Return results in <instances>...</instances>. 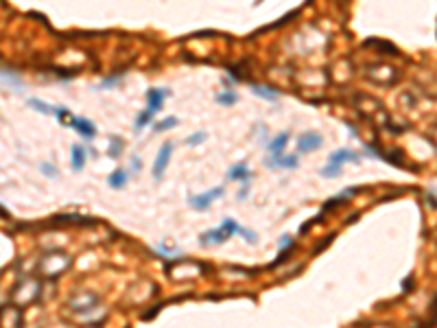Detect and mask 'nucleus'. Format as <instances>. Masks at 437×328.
Instances as JSON below:
<instances>
[{"label":"nucleus","mask_w":437,"mask_h":328,"mask_svg":"<svg viewBox=\"0 0 437 328\" xmlns=\"http://www.w3.org/2000/svg\"><path fill=\"white\" fill-rule=\"evenodd\" d=\"M223 190H225L223 186H214L212 190H208V192H201V195H190V197H188V204H190L195 210H208L210 204L223 195Z\"/></svg>","instance_id":"obj_1"},{"label":"nucleus","mask_w":437,"mask_h":328,"mask_svg":"<svg viewBox=\"0 0 437 328\" xmlns=\"http://www.w3.org/2000/svg\"><path fill=\"white\" fill-rule=\"evenodd\" d=\"M321 144H323V138L317 134V131H306V134H302L300 140H297V149H300L302 153L317 151Z\"/></svg>","instance_id":"obj_2"},{"label":"nucleus","mask_w":437,"mask_h":328,"mask_svg":"<svg viewBox=\"0 0 437 328\" xmlns=\"http://www.w3.org/2000/svg\"><path fill=\"white\" fill-rule=\"evenodd\" d=\"M170 153H173V144L170 142L160 147V153H157V157H155V166H153V177H155L157 182L162 179V173H164L166 164H168V160H170Z\"/></svg>","instance_id":"obj_3"},{"label":"nucleus","mask_w":437,"mask_h":328,"mask_svg":"<svg viewBox=\"0 0 437 328\" xmlns=\"http://www.w3.org/2000/svg\"><path fill=\"white\" fill-rule=\"evenodd\" d=\"M166 96H168V90H164V87H151V90H147V103H149L147 112H151V114L160 112L162 101H164Z\"/></svg>","instance_id":"obj_4"},{"label":"nucleus","mask_w":437,"mask_h":328,"mask_svg":"<svg viewBox=\"0 0 437 328\" xmlns=\"http://www.w3.org/2000/svg\"><path fill=\"white\" fill-rule=\"evenodd\" d=\"M358 155L354 151H350V149H336V151L330 153V157H328V164H336L341 166L343 162H356Z\"/></svg>","instance_id":"obj_5"},{"label":"nucleus","mask_w":437,"mask_h":328,"mask_svg":"<svg viewBox=\"0 0 437 328\" xmlns=\"http://www.w3.org/2000/svg\"><path fill=\"white\" fill-rule=\"evenodd\" d=\"M227 241V232L223 227H217V230H210L205 234L199 236V243L201 245H208V243H225Z\"/></svg>","instance_id":"obj_6"},{"label":"nucleus","mask_w":437,"mask_h":328,"mask_svg":"<svg viewBox=\"0 0 437 328\" xmlns=\"http://www.w3.org/2000/svg\"><path fill=\"white\" fill-rule=\"evenodd\" d=\"M72 127L83 136V138H94L96 127L92 125L87 118H72Z\"/></svg>","instance_id":"obj_7"},{"label":"nucleus","mask_w":437,"mask_h":328,"mask_svg":"<svg viewBox=\"0 0 437 328\" xmlns=\"http://www.w3.org/2000/svg\"><path fill=\"white\" fill-rule=\"evenodd\" d=\"M227 177H230V179H243V182H247V179L252 177V173H249L247 164H245V162H240V164L232 166L230 173H227Z\"/></svg>","instance_id":"obj_8"},{"label":"nucleus","mask_w":437,"mask_h":328,"mask_svg":"<svg viewBox=\"0 0 437 328\" xmlns=\"http://www.w3.org/2000/svg\"><path fill=\"white\" fill-rule=\"evenodd\" d=\"M85 166V149L74 144L72 147V171H81Z\"/></svg>","instance_id":"obj_9"},{"label":"nucleus","mask_w":437,"mask_h":328,"mask_svg":"<svg viewBox=\"0 0 437 328\" xmlns=\"http://www.w3.org/2000/svg\"><path fill=\"white\" fill-rule=\"evenodd\" d=\"M286 140H288V131H282L280 136H275V138L269 142V151H271V155H278V153L284 149Z\"/></svg>","instance_id":"obj_10"},{"label":"nucleus","mask_w":437,"mask_h":328,"mask_svg":"<svg viewBox=\"0 0 437 328\" xmlns=\"http://www.w3.org/2000/svg\"><path fill=\"white\" fill-rule=\"evenodd\" d=\"M125 184H127V173H125V171H120V169L114 171V173L107 177V186L109 188H122Z\"/></svg>","instance_id":"obj_11"},{"label":"nucleus","mask_w":437,"mask_h":328,"mask_svg":"<svg viewBox=\"0 0 437 328\" xmlns=\"http://www.w3.org/2000/svg\"><path fill=\"white\" fill-rule=\"evenodd\" d=\"M252 92L260 99H267V101H278V92H273L271 87L267 86H252Z\"/></svg>","instance_id":"obj_12"},{"label":"nucleus","mask_w":437,"mask_h":328,"mask_svg":"<svg viewBox=\"0 0 437 328\" xmlns=\"http://www.w3.org/2000/svg\"><path fill=\"white\" fill-rule=\"evenodd\" d=\"M29 105L42 114H55V107H50L48 103H44V101H39V99H29Z\"/></svg>","instance_id":"obj_13"},{"label":"nucleus","mask_w":437,"mask_h":328,"mask_svg":"<svg viewBox=\"0 0 437 328\" xmlns=\"http://www.w3.org/2000/svg\"><path fill=\"white\" fill-rule=\"evenodd\" d=\"M238 101V96L234 94V92H218L217 94V103H221V105H232V103H236Z\"/></svg>","instance_id":"obj_14"},{"label":"nucleus","mask_w":437,"mask_h":328,"mask_svg":"<svg viewBox=\"0 0 437 328\" xmlns=\"http://www.w3.org/2000/svg\"><path fill=\"white\" fill-rule=\"evenodd\" d=\"M319 175H321V177H336V175H341V166H336V164H326L321 171H319Z\"/></svg>","instance_id":"obj_15"},{"label":"nucleus","mask_w":437,"mask_h":328,"mask_svg":"<svg viewBox=\"0 0 437 328\" xmlns=\"http://www.w3.org/2000/svg\"><path fill=\"white\" fill-rule=\"evenodd\" d=\"M120 151H122L120 138H112V144H109V151H107V155H109V157H118V155H120Z\"/></svg>","instance_id":"obj_16"},{"label":"nucleus","mask_w":437,"mask_h":328,"mask_svg":"<svg viewBox=\"0 0 437 328\" xmlns=\"http://www.w3.org/2000/svg\"><path fill=\"white\" fill-rule=\"evenodd\" d=\"M177 125V116H168V118H164V121L160 122V125L155 127V131H164V129H173V127Z\"/></svg>","instance_id":"obj_17"},{"label":"nucleus","mask_w":437,"mask_h":328,"mask_svg":"<svg viewBox=\"0 0 437 328\" xmlns=\"http://www.w3.org/2000/svg\"><path fill=\"white\" fill-rule=\"evenodd\" d=\"M205 140V131H195L192 136H188L186 138V142L190 144V147H197V144H201Z\"/></svg>","instance_id":"obj_18"},{"label":"nucleus","mask_w":437,"mask_h":328,"mask_svg":"<svg viewBox=\"0 0 437 328\" xmlns=\"http://www.w3.org/2000/svg\"><path fill=\"white\" fill-rule=\"evenodd\" d=\"M151 118H153L151 112H142V114H140L138 121H135V131H140L144 125H147V122H151Z\"/></svg>","instance_id":"obj_19"},{"label":"nucleus","mask_w":437,"mask_h":328,"mask_svg":"<svg viewBox=\"0 0 437 328\" xmlns=\"http://www.w3.org/2000/svg\"><path fill=\"white\" fill-rule=\"evenodd\" d=\"M39 171H42L44 175H48V177H55L57 175V169L52 164H48V162H44V164H39Z\"/></svg>","instance_id":"obj_20"},{"label":"nucleus","mask_w":437,"mask_h":328,"mask_svg":"<svg viewBox=\"0 0 437 328\" xmlns=\"http://www.w3.org/2000/svg\"><path fill=\"white\" fill-rule=\"evenodd\" d=\"M280 245H291V236H286V234H284L282 239H280Z\"/></svg>","instance_id":"obj_21"},{"label":"nucleus","mask_w":437,"mask_h":328,"mask_svg":"<svg viewBox=\"0 0 437 328\" xmlns=\"http://www.w3.org/2000/svg\"><path fill=\"white\" fill-rule=\"evenodd\" d=\"M140 171V157H134V173Z\"/></svg>","instance_id":"obj_22"}]
</instances>
